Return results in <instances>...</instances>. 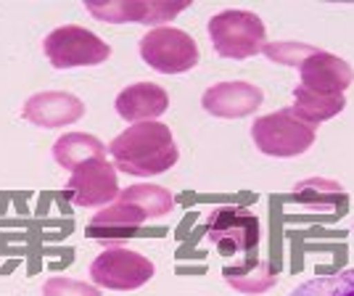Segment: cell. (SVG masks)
<instances>
[{
	"mask_svg": "<svg viewBox=\"0 0 354 296\" xmlns=\"http://www.w3.org/2000/svg\"><path fill=\"white\" fill-rule=\"evenodd\" d=\"M109 154L119 172L133 178H151L172 169L180 151L172 130L162 122H138L130 124L109 143Z\"/></svg>",
	"mask_w": 354,
	"mask_h": 296,
	"instance_id": "1",
	"label": "cell"
},
{
	"mask_svg": "<svg viewBox=\"0 0 354 296\" xmlns=\"http://www.w3.org/2000/svg\"><path fill=\"white\" fill-rule=\"evenodd\" d=\"M209 37L214 53L222 59H251L259 56L267 45L265 21L251 11H220L209 19Z\"/></svg>",
	"mask_w": 354,
	"mask_h": 296,
	"instance_id": "2",
	"label": "cell"
},
{
	"mask_svg": "<svg viewBox=\"0 0 354 296\" xmlns=\"http://www.w3.org/2000/svg\"><path fill=\"white\" fill-rule=\"evenodd\" d=\"M204 236L225 257H254L262 243V220L246 207H217L204 222Z\"/></svg>",
	"mask_w": 354,
	"mask_h": 296,
	"instance_id": "3",
	"label": "cell"
},
{
	"mask_svg": "<svg viewBox=\"0 0 354 296\" xmlns=\"http://www.w3.org/2000/svg\"><path fill=\"white\" fill-rule=\"evenodd\" d=\"M251 140L265 156L291 159V156L304 154L315 143V127L296 119L291 109H281V111L254 119Z\"/></svg>",
	"mask_w": 354,
	"mask_h": 296,
	"instance_id": "4",
	"label": "cell"
},
{
	"mask_svg": "<svg viewBox=\"0 0 354 296\" xmlns=\"http://www.w3.org/2000/svg\"><path fill=\"white\" fill-rule=\"evenodd\" d=\"M43 53L56 69H77V66H95L104 64L111 56V48L90 30L82 27H56L50 35H45Z\"/></svg>",
	"mask_w": 354,
	"mask_h": 296,
	"instance_id": "5",
	"label": "cell"
},
{
	"mask_svg": "<svg viewBox=\"0 0 354 296\" xmlns=\"http://www.w3.org/2000/svg\"><path fill=\"white\" fill-rule=\"evenodd\" d=\"M140 59L153 72L185 74L198 64V45L188 32L175 27H153L140 37Z\"/></svg>",
	"mask_w": 354,
	"mask_h": 296,
	"instance_id": "6",
	"label": "cell"
},
{
	"mask_svg": "<svg viewBox=\"0 0 354 296\" xmlns=\"http://www.w3.org/2000/svg\"><path fill=\"white\" fill-rule=\"evenodd\" d=\"M153 262L143 254L122 246H109L90 262V278L98 288L133 291L153 278Z\"/></svg>",
	"mask_w": 354,
	"mask_h": 296,
	"instance_id": "7",
	"label": "cell"
},
{
	"mask_svg": "<svg viewBox=\"0 0 354 296\" xmlns=\"http://www.w3.org/2000/svg\"><path fill=\"white\" fill-rule=\"evenodd\" d=\"M64 193H66V198L72 201L74 207H109L119 196V180L117 172H114V164L109 162L106 156L77 164L69 180H66Z\"/></svg>",
	"mask_w": 354,
	"mask_h": 296,
	"instance_id": "8",
	"label": "cell"
},
{
	"mask_svg": "<svg viewBox=\"0 0 354 296\" xmlns=\"http://www.w3.org/2000/svg\"><path fill=\"white\" fill-rule=\"evenodd\" d=\"M191 6V0H164V3H153V0H88L85 11L95 19H101L106 24H167L169 19L183 14Z\"/></svg>",
	"mask_w": 354,
	"mask_h": 296,
	"instance_id": "9",
	"label": "cell"
},
{
	"mask_svg": "<svg viewBox=\"0 0 354 296\" xmlns=\"http://www.w3.org/2000/svg\"><path fill=\"white\" fill-rule=\"evenodd\" d=\"M265 101L262 95V88L251 85V82H241V80H233V82H217L204 93L201 98V106L204 111L212 114V117L220 119H241L254 114Z\"/></svg>",
	"mask_w": 354,
	"mask_h": 296,
	"instance_id": "10",
	"label": "cell"
},
{
	"mask_svg": "<svg viewBox=\"0 0 354 296\" xmlns=\"http://www.w3.org/2000/svg\"><path fill=\"white\" fill-rule=\"evenodd\" d=\"M299 74H301V88L325 93V95L344 93L354 82L352 66L339 56L320 50V48H315L310 56L299 64Z\"/></svg>",
	"mask_w": 354,
	"mask_h": 296,
	"instance_id": "11",
	"label": "cell"
},
{
	"mask_svg": "<svg viewBox=\"0 0 354 296\" xmlns=\"http://www.w3.org/2000/svg\"><path fill=\"white\" fill-rule=\"evenodd\" d=\"M82 114H85V104L77 95L64 93V90L37 93L21 109V117L32 124H37V127H45V130L74 124L77 119H82Z\"/></svg>",
	"mask_w": 354,
	"mask_h": 296,
	"instance_id": "12",
	"label": "cell"
},
{
	"mask_svg": "<svg viewBox=\"0 0 354 296\" xmlns=\"http://www.w3.org/2000/svg\"><path fill=\"white\" fill-rule=\"evenodd\" d=\"M148 222V217L135 207L133 201L117 196L109 207H104L98 214H93V220L88 222V238H95V241H104V243H111V241H124L130 238L143 225Z\"/></svg>",
	"mask_w": 354,
	"mask_h": 296,
	"instance_id": "13",
	"label": "cell"
},
{
	"mask_svg": "<svg viewBox=\"0 0 354 296\" xmlns=\"http://www.w3.org/2000/svg\"><path fill=\"white\" fill-rule=\"evenodd\" d=\"M117 114L127 122H156L169 109V95L162 85L153 82H135L130 88H124L117 95Z\"/></svg>",
	"mask_w": 354,
	"mask_h": 296,
	"instance_id": "14",
	"label": "cell"
},
{
	"mask_svg": "<svg viewBox=\"0 0 354 296\" xmlns=\"http://www.w3.org/2000/svg\"><path fill=\"white\" fill-rule=\"evenodd\" d=\"M225 281L230 283L236 291H243V294H262V291H270L275 286V270L270 267L267 259H262L259 254L254 257H243L241 265H225Z\"/></svg>",
	"mask_w": 354,
	"mask_h": 296,
	"instance_id": "15",
	"label": "cell"
},
{
	"mask_svg": "<svg viewBox=\"0 0 354 296\" xmlns=\"http://www.w3.org/2000/svg\"><path fill=\"white\" fill-rule=\"evenodd\" d=\"M344 106H346V95L344 93L325 95V93H315V90L301 88V85L294 88V106H291V111H294L296 119L307 122L312 127L341 114Z\"/></svg>",
	"mask_w": 354,
	"mask_h": 296,
	"instance_id": "16",
	"label": "cell"
},
{
	"mask_svg": "<svg viewBox=\"0 0 354 296\" xmlns=\"http://www.w3.org/2000/svg\"><path fill=\"white\" fill-rule=\"evenodd\" d=\"M294 198L299 204L315 212V214H339L344 204H346V196H344V188L333 180H323V178H312L299 183L294 188Z\"/></svg>",
	"mask_w": 354,
	"mask_h": 296,
	"instance_id": "17",
	"label": "cell"
},
{
	"mask_svg": "<svg viewBox=\"0 0 354 296\" xmlns=\"http://www.w3.org/2000/svg\"><path fill=\"white\" fill-rule=\"evenodd\" d=\"M106 154H109V148L88 133H66L53 143V159L69 172L77 164L88 162V159H98Z\"/></svg>",
	"mask_w": 354,
	"mask_h": 296,
	"instance_id": "18",
	"label": "cell"
},
{
	"mask_svg": "<svg viewBox=\"0 0 354 296\" xmlns=\"http://www.w3.org/2000/svg\"><path fill=\"white\" fill-rule=\"evenodd\" d=\"M122 198L133 201L135 207L146 214L148 220H156V217H164L175 209V198L172 193L162 188V185H148V183H138V185H130L119 193Z\"/></svg>",
	"mask_w": 354,
	"mask_h": 296,
	"instance_id": "19",
	"label": "cell"
},
{
	"mask_svg": "<svg viewBox=\"0 0 354 296\" xmlns=\"http://www.w3.org/2000/svg\"><path fill=\"white\" fill-rule=\"evenodd\" d=\"M291 296H354V270H341L299 286Z\"/></svg>",
	"mask_w": 354,
	"mask_h": 296,
	"instance_id": "20",
	"label": "cell"
},
{
	"mask_svg": "<svg viewBox=\"0 0 354 296\" xmlns=\"http://www.w3.org/2000/svg\"><path fill=\"white\" fill-rule=\"evenodd\" d=\"M312 50H315V45H307V43H267L262 53H265L267 59L275 61V64L296 66L299 69V64L307 59Z\"/></svg>",
	"mask_w": 354,
	"mask_h": 296,
	"instance_id": "21",
	"label": "cell"
},
{
	"mask_svg": "<svg viewBox=\"0 0 354 296\" xmlns=\"http://www.w3.org/2000/svg\"><path fill=\"white\" fill-rule=\"evenodd\" d=\"M43 294L45 296H101V288L80 281H69V278H50V281H45Z\"/></svg>",
	"mask_w": 354,
	"mask_h": 296,
	"instance_id": "22",
	"label": "cell"
}]
</instances>
